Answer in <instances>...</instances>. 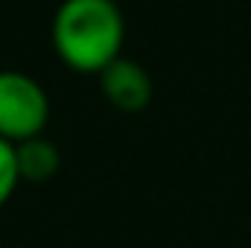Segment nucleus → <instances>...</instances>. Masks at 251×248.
I'll list each match as a JSON object with an SVG mask.
<instances>
[{"mask_svg":"<svg viewBox=\"0 0 251 248\" xmlns=\"http://www.w3.org/2000/svg\"><path fill=\"white\" fill-rule=\"evenodd\" d=\"M126 21L114 0H64L53 18V47L64 67L102 73L120 59Z\"/></svg>","mask_w":251,"mask_h":248,"instance_id":"1","label":"nucleus"},{"mask_svg":"<svg viewBox=\"0 0 251 248\" xmlns=\"http://www.w3.org/2000/svg\"><path fill=\"white\" fill-rule=\"evenodd\" d=\"M50 120V97L38 79L21 70H0V137L24 143L44 134Z\"/></svg>","mask_w":251,"mask_h":248,"instance_id":"2","label":"nucleus"},{"mask_svg":"<svg viewBox=\"0 0 251 248\" xmlns=\"http://www.w3.org/2000/svg\"><path fill=\"white\" fill-rule=\"evenodd\" d=\"M102 97L126 114H137L152 102V79L149 73L131 59H114L100 73Z\"/></svg>","mask_w":251,"mask_h":248,"instance_id":"3","label":"nucleus"},{"mask_svg":"<svg viewBox=\"0 0 251 248\" xmlns=\"http://www.w3.org/2000/svg\"><path fill=\"white\" fill-rule=\"evenodd\" d=\"M15 158H18L21 181H29V184L50 181V178L62 170V152H59V146H56L50 137H44V134L18 143V146H15Z\"/></svg>","mask_w":251,"mask_h":248,"instance_id":"4","label":"nucleus"},{"mask_svg":"<svg viewBox=\"0 0 251 248\" xmlns=\"http://www.w3.org/2000/svg\"><path fill=\"white\" fill-rule=\"evenodd\" d=\"M21 184V173H18V158H15V143L0 137V207L9 204V198L15 196V190Z\"/></svg>","mask_w":251,"mask_h":248,"instance_id":"5","label":"nucleus"}]
</instances>
